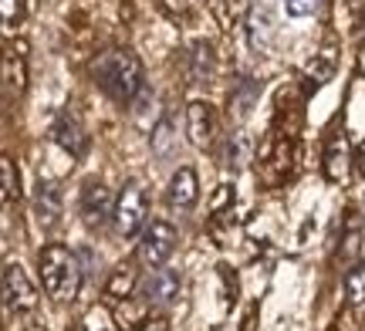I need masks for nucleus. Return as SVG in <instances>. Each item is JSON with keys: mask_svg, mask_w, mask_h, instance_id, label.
Instances as JSON below:
<instances>
[{"mask_svg": "<svg viewBox=\"0 0 365 331\" xmlns=\"http://www.w3.org/2000/svg\"><path fill=\"white\" fill-rule=\"evenodd\" d=\"M91 78L112 102H132L143 92V61L125 48H112L91 61Z\"/></svg>", "mask_w": 365, "mask_h": 331, "instance_id": "obj_1", "label": "nucleus"}, {"mask_svg": "<svg viewBox=\"0 0 365 331\" xmlns=\"http://www.w3.org/2000/svg\"><path fill=\"white\" fill-rule=\"evenodd\" d=\"M38 267H41V284H44V291L51 301H75L81 291V278H85V270L78 264V253L65 247V243H48L38 257Z\"/></svg>", "mask_w": 365, "mask_h": 331, "instance_id": "obj_2", "label": "nucleus"}, {"mask_svg": "<svg viewBox=\"0 0 365 331\" xmlns=\"http://www.w3.org/2000/svg\"><path fill=\"white\" fill-rule=\"evenodd\" d=\"M173 251H176V226H173L170 220H153V224L143 230V240H139V247H135V257H139L143 267L156 270V267H163L170 261Z\"/></svg>", "mask_w": 365, "mask_h": 331, "instance_id": "obj_3", "label": "nucleus"}, {"mask_svg": "<svg viewBox=\"0 0 365 331\" xmlns=\"http://www.w3.org/2000/svg\"><path fill=\"white\" fill-rule=\"evenodd\" d=\"M145 213H149V203H145L143 186L129 183L115 199V216H112L115 233L118 237H135L139 230H145Z\"/></svg>", "mask_w": 365, "mask_h": 331, "instance_id": "obj_4", "label": "nucleus"}, {"mask_svg": "<svg viewBox=\"0 0 365 331\" xmlns=\"http://www.w3.org/2000/svg\"><path fill=\"white\" fill-rule=\"evenodd\" d=\"M115 216V196H112V189L98 179H91L85 189H81V220L85 226H102L105 220H112Z\"/></svg>", "mask_w": 365, "mask_h": 331, "instance_id": "obj_5", "label": "nucleus"}, {"mask_svg": "<svg viewBox=\"0 0 365 331\" xmlns=\"http://www.w3.org/2000/svg\"><path fill=\"white\" fill-rule=\"evenodd\" d=\"M4 301L14 311H34L38 308V288L34 280L24 274L21 264H7L4 267Z\"/></svg>", "mask_w": 365, "mask_h": 331, "instance_id": "obj_6", "label": "nucleus"}, {"mask_svg": "<svg viewBox=\"0 0 365 331\" xmlns=\"http://www.w3.org/2000/svg\"><path fill=\"white\" fill-rule=\"evenodd\" d=\"M180 288H182V278L180 270H153L149 278L139 284V294H143V305L145 308H166L180 298Z\"/></svg>", "mask_w": 365, "mask_h": 331, "instance_id": "obj_7", "label": "nucleus"}, {"mask_svg": "<svg viewBox=\"0 0 365 331\" xmlns=\"http://www.w3.org/2000/svg\"><path fill=\"white\" fill-rule=\"evenodd\" d=\"M186 132H190V142L196 149H207L217 135V115H213V105L207 102H190L186 105Z\"/></svg>", "mask_w": 365, "mask_h": 331, "instance_id": "obj_8", "label": "nucleus"}, {"mask_svg": "<svg viewBox=\"0 0 365 331\" xmlns=\"http://www.w3.org/2000/svg\"><path fill=\"white\" fill-rule=\"evenodd\" d=\"M54 142L65 149V152H71V156H81V152L88 149V132H85L81 119L71 112V108L61 112L58 122H54Z\"/></svg>", "mask_w": 365, "mask_h": 331, "instance_id": "obj_9", "label": "nucleus"}, {"mask_svg": "<svg viewBox=\"0 0 365 331\" xmlns=\"http://www.w3.org/2000/svg\"><path fill=\"white\" fill-rule=\"evenodd\" d=\"M166 199H170L176 210H193L196 199H200V179H196V169L180 166V169L173 172L170 189H166Z\"/></svg>", "mask_w": 365, "mask_h": 331, "instance_id": "obj_10", "label": "nucleus"}, {"mask_svg": "<svg viewBox=\"0 0 365 331\" xmlns=\"http://www.w3.org/2000/svg\"><path fill=\"white\" fill-rule=\"evenodd\" d=\"M213 75H217V51H213V44H207V41L190 44V51H186V78L193 85H207Z\"/></svg>", "mask_w": 365, "mask_h": 331, "instance_id": "obj_11", "label": "nucleus"}, {"mask_svg": "<svg viewBox=\"0 0 365 331\" xmlns=\"http://www.w3.org/2000/svg\"><path fill=\"white\" fill-rule=\"evenodd\" d=\"M61 210H65V203H61V189H58V183H41L38 193H34V216H38V224L44 226V230L58 226Z\"/></svg>", "mask_w": 365, "mask_h": 331, "instance_id": "obj_12", "label": "nucleus"}, {"mask_svg": "<svg viewBox=\"0 0 365 331\" xmlns=\"http://www.w3.org/2000/svg\"><path fill=\"white\" fill-rule=\"evenodd\" d=\"M335 75V51L331 48H325V51L314 58L312 65H308V71H304V81H308V88H322L328 78Z\"/></svg>", "mask_w": 365, "mask_h": 331, "instance_id": "obj_13", "label": "nucleus"}, {"mask_svg": "<svg viewBox=\"0 0 365 331\" xmlns=\"http://www.w3.org/2000/svg\"><path fill=\"white\" fill-rule=\"evenodd\" d=\"M345 298H349V308H352L355 315H362L365 311V264L352 267L345 274Z\"/></svg>", "mask_w": 365, "mask_h": 331, "instance_id": "obj_14", "label": "nucleus"}, {"mask_svg": "<svg viewBox=\"0 0 365 331\" xmlns=\"http://www.w3.org/2000/svg\"><path fill=\"white\" fill-rule=\"evenodd\" d=\"M139 284H135V274H132V267H118L115 274L108 278L105 284V298H112V301H129V294L135 291Z\"/></svg>", "mask_w": 365, "mask_h": 331, "instance_id": "obj_15", "label": "nucleus"}, {"mask_svg": "<svg viewBox=\"0 0 365 331\" xmlns=\"http://www.w3.org/2000/svg\"><path fill=\"white\" fill-rule=\"evenodd\" d=\"M4 85H7V95L17 92V98L24 95V85H27V75H24V58L7 51L4 58Z\"/></svg>", "mask_w": 365, "mask_h": 331, "instance_id": "obj_16", "label": "nucleus"}, {"mask_svg": "<svg viewBox=\"0 0 365 331\" xmlns=\"http://www.w3.org/2000/svg\"><path fill=\"white\" fill-rule=\"evenodd\" d=\"M250 44L254 48H267L271 44V31H274V24H271V14L264 11H250Z\"/></svg>", "mask_w": 365, "mask_h": 331, "instance_id": "obj_17", "label": "nucleus"}, {"mask_svg": "<svg viewBox=\"0 0 365 331\" xmlns=\"http://www.w3.org/2000/svg\"><path fill=\"white\" fill-rule=\"evenodd\" d=\"M247 139L244 135H230L227 139V146H223V156H220V162L227 166V169H240L244 162H247Z\"/></svg>", "mask_w": 365, "mask_h": 331, "instance_id": "obj_18", "label": "nucleus"}, {"mask_svg": "<svg viewBox=\"0 0 365 331\" xmlns=\"http://www.w3.org/2000/svg\"><path fill=\"white\" fill-rule=\"evenodd\" d=\"M0 179H4V203H14L21 196V176H17V166L11 156L0 159Z\"/></svg>", "mask_w": 365, "mask_h": 331, "instance_id": "obj_19", "label": "nucleus"}, {"mask_svg": "<svg viewBox=\"0 0 365 331\" xmlns=\"http://www.w3.org/2000/svg\"><path fill=\"white\" fill-rule=\"evenodd\" d=\"M0 21L4 34H14V27L24 21V0H0Z\"/></svg>", "mask_w": 365, "mask_h": 331, "instance_id": "obj_20", "label": "nucleus"}, {"mask_svg": "<svg viewBox=\"0 0 365 331\" xmlns=\"http://www.w3.org/2000/svg\"><path fill=\"white\" fill-rule=\"evenodd\" d=\"M318 4H322V0H284V7L291 17H308V14L318 11Z\"/></svg>", "mask_w": 365, "mask_h": 331, "instance_id": "obj_21", "label": "nucleus"}, {"mask_svg": "<svg viewBox=\"0 0 365 331\" xmlns=\"http://www.w3.org/2000/svg\"><path fill=\"white\" fill-rule=\"evenodd\" d=\"M341 172H345V152H339V142H335L328 152V179H341Z\"/></svg>", "mask_w": 365, "mask_h": 331, "instance_id": "obj_22", "label": "nucleus"}, {"mask_svg": "<svg viewBox=\"0 0 365 331\" xmlns=\"http://www.w3.org/2000/svg\"><path fill=\"white\" fill-rule=\"evenodd\" d=\"M163 7L170 17H186V11L193 7V0H163Z\"/></svg>", "mask_w": 365, "mask_h": 331, "instance_id": "obj_23", "label": "nucleus"}, {"mask_svg": "<svg viewBox=\"0 0 365 331\" xmlns=\"http://www.w3.org/2000/svg\"><path fill=\"white\" fill-rule=\"evenodd\" d=\"M132 331H170V321L159 318V315H156V318H143Z\"/></svg>", "mask_w": 365, "mask_h": 331, "instance_id": "obj_24", "label": "nucleus"}]
</instances>
